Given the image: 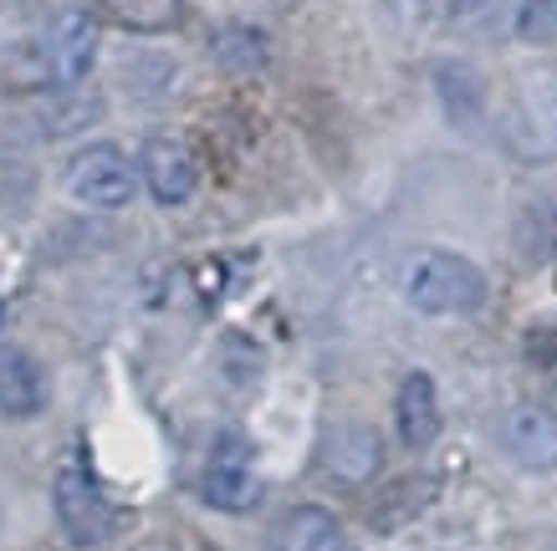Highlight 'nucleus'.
I'll return each mask as SVG.
<instances>
[{
    "instance_id": "nucleus-3",
    "label": "nucleus",
    "mask_w": 557,
    "mask_h": 551,
    "mask_svg": "<svg viewBox=\"0 0 557 551\" xmlns=\"http://www.w3.org/2000/svg\"><path fill=\"white\" fill-rule=\"evenodd\" d=\"M138 184H144L138 164L113 143H87L62 168V189L87 210H123L138 195Z\"/></svg>"
},
{
    "instance_id": "nucleus-6",
    "label": "nucleus",
    "mask_w": 557,
    "mask_h": 551,
    "mask_svg": "<svg viewBox=\"0 0 557 551\" xmlns=\"http://www.w3.org/2000/svg\"><path fill=\"white\" fill-rule=\"evenodd\" d=\"M205 501L215 505V511H231V516H240V511H251V505H261V475H256V454L251 444L231 429V435L215 439V450H210V460H205Z\"/></svg>"
},
{
    "instance_id": "nucleus-12",
    "label": "nucleus",
    "mask_w": 557,
    "mask_h": 551,
    "mask_svg": "<svg viewBox=\"0 0 557 551\" xmlns=\"http://www.w3.org/2000/svg\"><path fill=\"white\" fill-rule=\"evenodd\" d=\"M343 526L322 505H292L287 516L271 526V551H343Z\"/></svg>"
},
{
    "instance_id": "nucleus-1",
    "label": "nucleus",
    "mask_w": 557,
    "mask_h": 551,
    "mask_svg": "<svg viewBox=\"0 0 557 551\" xmlns=\"http://www.w3.org/2000/svg\"><path fill=\"white\" fill-rule=\"evenodd\" d=\"M496 134L511 159L547 164L557 159V67H522L507 83Z\"/></svg>"
},
{
    "instance_id": "nucleus-9",
    "label": "nucleus",
    "mask_w": 557,
    "mask_h": 551,
    "mask_svg": "<svg viewBox=\"0 0 557 551\" xmlns=\"http://www.w3.org/2000/svg\"><path fill=\"white\" fill-rule=\"evenodd\" d=\"M384 465V444L369 424H338L333 435L322 439V469L343 485H363L379 475Z\"/></svg>"
},
{
    "instance_id": "nucleus-11",
    "label": "nucleus",
    "mask_w": 557,
    "mask_h": 551,
    "mask_svg": "<svg viewBox=\"0 0 557 551\" xmlns=\"http://www.w3.org/2000/svg\"><path fill=\"white\" fill-rule=\"evenodd\" d=\"M47 409V378L21 342H0V414L36 418Z\"/></svg>"
},
{
    "instance_id": "nucleus-8",
    "label": "nucleus",
    "mask_w": 557,
    "mask_h": 551,
    "mask_svg": "<svg viewBox=\"0 0 557 551\" xmlns=\"http://www.w3.org/2000/svg\"><path fill=\"white\" fill-rule=\"evenodd\" d=\"M138 174H144V189H149L159 204H189L195 189H200V164L195 153L180 143V138H149L144 153H138Z\"/></svg>"
},
{
    "instance_id": "nucleus-15",
    "label": "nucleus",
    "mask_w": 557,
    "mask_h": 551,
    "mask_svg": "<svg viewBox=\"0 0 557 551\" xmlns=\"http://www.w3.org/2000/svg\"><path fill=\"white\" fill-rule=\"evenodd\" d=\"M215 51H220V62H225V67H261L267 41H261V36H251V32H225L215 41Z\"/></svg>"
},
{
    "instance_id": "nucleus-14",
    "label": "nucleus",
    "mask_w": 557,
    "mask_h": 551,
    "mask_svg": "<svg viewBox=\"0 0 557 551\" xmlns=\"http://www.w3.org/2000/svg\"><path fill=\"white\" fill-rule=\"evenodd\" d=\"M517 36L532 47H557V0H522Z\"/></svg>"
},
{
    "instance_id": "nucleus-7",
    "label": "nucleus",
    "mask_w": 557,
    "mask_h": 551,
    "mask_svg": "<svg viewBox=\"0 0 557 551\" xmlns=\"http://www.w3.org/2000/svg\"><path fill=\"white\" fill-rule=\"evenodd\" d=\"M496 444L511 465L547 475L557 469V409L547 403H511L502 424H496Z\"/></svg>"
},
{
    "instance_id": "nucleus-13",
    "label": "nucleus",
    "mask_w": 557,
    "mask_h": 551,
    "mask_svg": "<svg viewBox=\"0 0 557 551\" xmlns=\"http://www.w3.org/2000/svg\"><path fill=\"white\" fill-rule=\"evenodd\" d=\"M108 21H119L123 32H138V36H159V32H174L180 16H185V0H98Z\"/></svg>"
},
{
    "instance_id": "nucleus-2",
    "label": "nucleus",
    "mask_w": 557,
    "mask_h": 551,
    "mask_svg": "<svg viewBox=\"0 0 557 551\" xmlns=\"http://www.w3.org/2000/svg\"><path fill=\"white\" fill-rule=\"evenodd\" d=\"M399 297L420 317H466L486 301V276L466 255L430 246V251H414L399 266Z\"/></svg>"
},
{
    "instance_id": "nucleus-16",
    "label": "nucleus",
    "mask_w": 557,
    "mask_h": 551,
    "mask_svg": "<svg viewBox=\"0 0 557 551\" xmlns=\"http://www.w3.org/2000/svg\"><path fill=\"white\" fill-rule=\"evenodd\" d=\"M343 551H358V547H343Z\"/></svg>"
},
{
    "instance_id": "nucleus-4",
    "label": "nucleus",
    "mask_w": 557,
    "mask_h": 551,
    "mask_svg": "<svg viewBox=\"0 0 557 551\" xmlns=\"http://www.w3.org/2000/svg\"><path fill=\"white\" fill-rule=\"evenodd\" d=\"M51 511H57V526L72 547H102L113 526H119V511L113 501L98 490V480L87 475L83 465H62L57 480H51Z\"/></svg>"
},
{
    "instance_id": "nucleus-17",
    "label": "nucleus",
    "mask_w": 557,
    "mask_h": 551,
    "mask_svg": "<svg viewBox=\"0 0 557 551\" xmlns=\"http://www.w3.org/2000/svg\"><path fill=\"white\" fill-rule=\"evenodd\" d=\"M553 551H557V547H553Z\"/></svg>"
},
{
    "instance_id": "nucleus-10",
    "label": "nucleus",
    "mask_w": 557,
    "mask_h": 551,
    "mask_svg": "<svg viewBox=\"0 0 557 551\" xmlns=\"http://www.w3.org/2000/svg\"><path fill=\"white\" fill-rule=\"evenodd\" d=\"M394 435L405 450H430L440 439V393L430 373H409L394 393Z\"/></svg>"
},
{
    "instance_id": "nucleus-5",
    "label": "nucleus",
    "mask_w": 557,
    "mask_h": 551,
    "mask_svg": "<svg viewBox=\"0 0 557 551\" xmlns=\"http://www.w3.org/2000/svg\"><path fill=\"white\" fill-rule=\"evenodd\" d=\"M98 62V21L87 11H62L36 41V87H77Z\"/></svg>"
}]
</instances>
